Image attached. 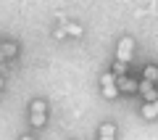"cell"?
<instances>
[{
	"label": "cell",
	"mask_w": 158,
	"mask_h": 140,
	"mask_svg": "<svg viewBox=\"0 0 158 140\" xmlns=\"http://www.w3.org/2000/svg\"><path fill=\"white\" fill-rule=\"evenodd\" d=\"M32 127H45L48 122V103L45 101H34L32 103Z\"/></svg>",
	"instance_id": "1"
},
{
	"label": "cell",
	"mask_w": 158,
	"mask_h": 140,
	"mask_svg": "<svg viewBox=\"0 0 158 140\" xmlns=\"http://www.w3.org/2000/svg\"><path fill=\"white\" fill-rule=\"evenodd\" d=\"M132 53H135V40L132 37H124L121 42H118V50H116V61L118 63H129V58H132Z\"/></svg>",
	"instance_id": "2"
},
{
	"label": "cell",
	"mask_w": 158,
	"mask_h": 140,
	"mask_svg": "<svg viewBox=\"0 0 158 140\" xmlns=\"http://www.w3.org/2000/svg\"><path fill=\"white\" fill-rule=\"evenodd\" d=\"M100 90L106 98H116L118 95V87H116V77L113 74H103L100 77Z\"/></svg>",
	"instance_id": "3"
},
{
	"label": "cell",
	"mask_w": 158,
	"mask_h": 140,
	"mask_svg": "<svg viewBox=\"0 0 158 140\" xmlns=\"http://www.w3.org/2000/svg\"><path fill=\"white\" fill-rule=\"evenodd\" d=\"M137 93L145 98V103L158 101V87H156V85H150V82H140V85H137Z\"/></svg>",
	"instance_id": "4"
},
{
	"label": "cell",
	"mask_w": 158,
	"mask_h": 140,
	"mask_svg": "<svg viewBox=\"0 0 158 140\" xmlns=\"http://www.w3.org/2000/svg\"><path fill=\"white\" fill-rule=\"evenodd\" d=\"M137 79H132V77H116V87H118V93H137Z\"/></svg>",
	"instance_id": "5"
},
{
	"label": "cell",
	"mask_w": 158,
	"mask_h": 140,
	"mask_svg": "<svg viewBox=\"0 0 158 140\" xmlns=\"http://www.w3.org/2000/svg\"><path fill=\"white\" fill-rule=\"evenodd\" d=\"M63 34H74V37H79V34H82V27L74 24V21H66L61 29H56V37H63Z\"/></svg>",
	"instance_id": "6"
},
{
	"label": "cell",
	"mask_w": 158,
	"mask_h": 140,
	"mask_svg": "<svg viewBox=\"0 0 158 140\" xmlns=\"http://www.w3.org/2000/svg\"><path fill=\"white\" fill-rule=\"evenodd\" d=\"M142 82H150V85L158 82V66H156V63H148V66H145V72H142Z\"/></svg>",
	"instance_id": "7"
},
{
	"label": "cell",
	"mask_w": 158,
	"mask_h": 140,
	"mask_svg": "<svg viewBox=\"0 0 158 140\" xmlns=\"http://www.w3.org/2000/svg\"><path fill=\"white\" fill-rule=\"evenodd\" d=\"M100 140H116V127L111 122H106L100 127Z\"/></svg>",
	"instance_id": "8"
},
{
	"label": "cell",
	"mask_w": 158,
	"mask_h": 140,
	"mask_svg": "<svg viewBox=\"0 0 158 140\" xmlns=\"http://www.w3.org/2000/svg\"><path fill=\"white\" fill-rule=\"evenodd\" d=\"M142 116L145 119H158V101L145 103V106H142Z\"/></svg>",
	"instance_id": "9"
},
{
	"label": "cell",
	"mask_w": 158,
	"mask_h": 140,
	"mask_svg": "<svg viewBox=\"0 0 158 140\" xmlns=\"http://www.w3.org/2000/svg\"><path fill=\"white\" fill-rule=\"evenodd\" d=\"M0 101H3V79H0Z\"/></svg>",
	"instance_id": "10"
},
{
	"label": "cell",
	"mask_w": 158,
	"mask_h": 140,
	"mask_svg": "<svg viewBox=\"0 0 158 140\" xmlns=\"http://www.w3.org/2000/svg\"><path fill=\"white\" fill-rule=\"evenodd\" d=\"M21 140H32V138H21Z\"/></svg>",
	"instance_id": "11"
}]
</instances>
